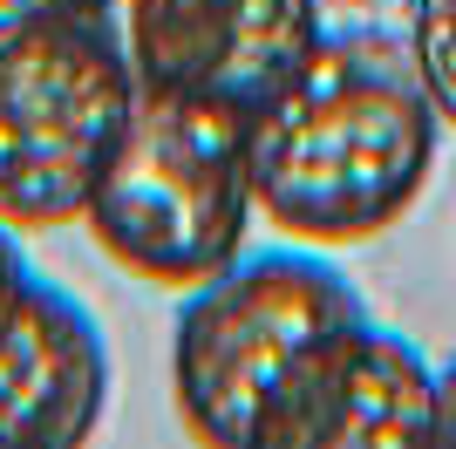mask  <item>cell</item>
Here are the masks:
<instances>
[{
  "label": "cell",
  "instance_id": "cell-7",
  "mask_svg": "<svg viewBox=\"0 0 456 449\" xmlns=\"http://www.w3.org/2000/svg\"><path fill=\"white\" fill-rule=\"evenodd\" d=\"M110 409V347L89 306L28 280L0 327V449H76Z\"/></svg>",
  "mask_w": 456,
  "mask_h": 449
},
{
  "label": "cell",
  "instance_id": "cell-3",
  "mask_svg": "<svg viewBox=\"0 0 456 449\" xmlns=\"http://www.w3.org/2000/svg\"><path fill=\"white\" fill-rule=\"evenodd\" d=\"M130 102L136 69L110 14H0V224H82Z\"/></svg>",
  "mask_w": 456,
  "mask_h": 449
},
{
  "label": "cell",
  "instance_id": "cell-5",
  "mask_svg": "<svg viewBox=\"0 0 456 449\" xmlns=\"http://www.w3.org/2000/svg\"><path fill=\"white\" fill-rule=\"evenodd\" d=\"M136 89L252 116L314 55L321 0H123L116 7Z\"/></svg>",
  "mask_w": 456,
  "mask_h": 449
},
{
  "label": "cell",
  "instance_id": "cell-9",
  "mask_svg": "<svg viewBox=\"0 0 456 449\" xmlns=\"http://www.w3.org/2000/svg\"><path fill=\"white\" fill-rule=\"evenodd\" d=\"M28 280H35V265H28V252H20V239L0 224V327L14 320L20 293H28Z\"/></svg>",
  "mask_w": 456,
  "mask_h": 449
},
{
  "label": "cell",
  "instance_id": "cell-2",
  "mask_svg": "<svg viewBox=\"0 0 456 449\" xmlns=\"http://www.w3.org/2000/svg\"><path fill=\"white\" fill-rule=\"evenodd\" d=\"M82 224L143 286L191 293L218 280L252 232L246 116L136 89Z\"/></svg>",
  "mask_w": 456,
  "mask_h": 449
},
{
  "label": "cell",
  "instance_id": "cell-4",
  "mask_svg": "<svg viewBox=\"0 0 456 449\" xmlns=\"http://www.w3.org/2000/svg\"><path fill=\"white\" fill-rule=\"evenodd\" d=\"M362 293L306 252H239L218 280L191 286L171 340V395L184 429L211 449H252L259 409L321 334L362 320Z\"/></svg>",
  "mask_w": 456,
  "mask_h": 449
},
{
  "label": "cell",
  "instance_id": "cell-10",
  "mask_svg": "<svg viewBox=\"0 0 456 449\" xmlns=\"http://www.w3.org/2000/svg\"><path fill=\"white\" fill-rule=\"evenodd\" d=\"M123 0H0V14H110Z\"/></svg>",
  "mask_w": 456,
  "mask_h": 449
},
{
  "label": "cell",
  "instance_id": "cell-1",
  "mask_svg": "<svg viewBox=\"0 0 456 449\" xmlns=\"http://www.w3.org/2000/svg\"><path fill=\"white\" fill-rule=\"evenodd\" d=\"M443 116L409 35H321L314 55L246 116L252 211L293 245H362L416 211Z\"/></svg>",
  "mask_w": 456,
  "mask_h": 449
},
{
  "label": "cell",
  "instance_id": "cell-6",
  "mask_svg": "<svg viewBox=\"0 0 456 449\" xmlns=\"http://www.w3.org/2000/svg\"><path fill=\"white\" fill-rule=\"evenodd\" d=\"M436 443V368L402 334L347 320L306 347L259 409L252 449H409Z\"/></svg>",
  "mask_w": 456,
  "mask_h": 449
},
{
  "label": "cell",
  "instance_id": "cell-8",
  "mask_svg": "<svg viewBox=\"0 0 456 449\" xmlns=\"http://www.w3.org/2000/svg\"><path fill=\"white\" fill-rule=\"evenodd\" d=\"M409 55H416V75L436 102L443 130H456V0H416Z\"/></svg>",
  "mask_w": 456,
  "mask_h": 449
},
{
  "label": "cell",
  "instance_id": "cell-11",
  "mask_svg": "<svg viewBox=\"0 0 456 449\" xmlns=\"http://www.w3.org/2000/svg\"><path fill=\"white\" fill-rule=\"evenodd\" d=\"M436 443L456 449V355L436 368Z\"/></svg>",
  "mask_w": 456,
  "mask_h": 449
}]
</instances>
